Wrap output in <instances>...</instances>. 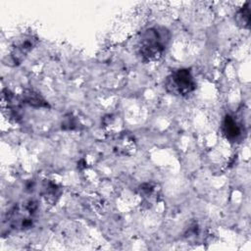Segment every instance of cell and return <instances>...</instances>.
Returning <instances> with one entry per match:
<instances>
[{
  "label": "cell",
  "instance_id": "cell-6",
  "mask_svg": "<svg viewBox=\"0 0 251 251\" xmlns=\"http://www.w3.org/2000/svg\"><path fill=\"white\" fill-rule=\"evenodd\" d=\"M114 148L119 154L127 155L132 152V149H134V142L129 136L121 135L118 137Z\"/></svg>",
  "mask_w": 251,
  "mask_h": 251
},
{
  "label": "cell",
  "instance_id": "cell-4",
  "mask_svg": "<svg viewBox=\"0 0 251 251\" xmlns=\"http://www.w3.org/2000/svg\"><path fill=\"white\" fill-rule=\"evenodd\" d=\"M37 43V38L31 34H26L20 37L13 45L11 51V60L15 64H21L28 53L34 48Z\"/></svg>",
  "mask_w": 251,
  "mask_h": 251
},
{
  "label": "cell",
  "instance_id": "cell-1",
  "mask_svg": "<svg viewBox=\"0 0 251 251\" xmlns=\"http://www.w3.org/2000/svg\"><path fill=\"white\" fill-rule=\"evenodd\" d=\"M170 31L164 26H152L145 29L138 39V52L145 62L159 60L170 42Z\"/></svg>",
  "mask_w": 251,
  "mask_h": 251
},
{
  "label": "cell",
  "instance_id": "cell-7",
  "mask_svg": "<svg viewBox=\"0 0 251 251\" xmlns=\"http://www.w3.org/2000/svg\"><path fill=\"white\" fill-rule=\"evenodd\" d=\"M23 101L30 106L35 107H48V103L33 90H27L23 95Z\"/></svg>",
  "mask_w": 251,
  "mask_h": 251
},
{
  "label": "cell",
  "instance_id": "cell-8",
  "mask_svg": "<svg viewBox=\"0 0 251 251\" xmlns=\"http://www.w3.org/2000/svg\"><path fill=\"white\" fill-rule=\"evenodd\" d=\"M42 195L45 198L46 202L54 203V202H56L57 198L60 195V189L55 183H53L51 181H48V182L43 184Z\"/></svg>",
  "mask_w": 251,
  "mask_h": 251
},
{
  "label": "cell",
  "instance_id": "cell-5",
  "mask_svg": "<svg viewBox=\"0 0 251 251\" xmlns=\"http://www.w3.org/2000/svg\"><path fill=\"white\" fill-rule=\"evenodd\" d=\"M222 131L229 141H237L242 134V129L237 121L232 116H226L222 124Z\"/></svg>",
  "mask_w": 251,
  "mask_h": 251
},
{
  "label": "cell",
  "instance_id": "cell-9",
  "mask_svg": "<svg viewBox=\"0 0 251 251\" xmlns=\"http://www.w3.org/2000/svg\"><path fill=\"white\" fill-rule=\"evenodd\" d=\"M235 21L238 25L243 28H248L250 25V9L249 2H246L236 13Z\"/></svg>",
  "mask_w": 251,
  "mask_h": 251
},
{
  "label": "cell",
  "instance_id": "cell-2",
  "mask_svg": "<svg viewBox=\"0 0 251 251\" xmlns=\"http://www.w3.org/2000/svg\"><path fill=\"white\" fill-rule=\"evenodd\" d=\"M36 210L37 203L34 200H28L23 205H17L8 213V224L14 229L24 230L29 228L33 225Z\"/></svg>",
  "mask_w": 251,
  "mask_h": 251
},
{
  "label": "cell",
  "instance_id": "cell-3",
  "mask_svg": "<svg viewBox=\"0 0 251 251\" xmlns=\"http://www.w3.org/2000/svg\"><path fill=\"white\" fill-rule=\"evenodd\" d=\"M168 92L177 96H185L194 91L196 83L188 69H179L173 72L165 81Z\"/></svg>",
  "mask_w": 251,
  "mask_h": 251
},
{
  "label": "cell",
  "instance_id": "cell-10",
  "mask_svg": "<svg viewBox=\"0 0 251 251\" xmlns=\"http://www.w3.org/2000/svg\"><path fill=\"white\" fill-rule=\"evenodd\" d=\"M140 194L148 201H152L156 198V195L158 194V191L156 189V186L152 183H144L140 186Z\"/></svg>",
  "mask_w": 251,
  "mask_h": 251
}]
</instances>
